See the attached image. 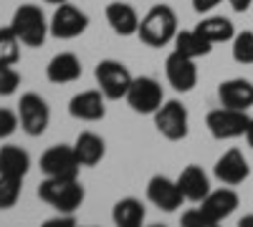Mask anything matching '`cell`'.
<instances>
[{
	"label": "cell",
	"instance_id": "cell-25",
	"mask_svg": "<svg viewBox=\"0 0 253 227\" xmlns=\"http://www.w3.org/2000/svg\"><path fill=\"white\" fill-rule=\"evenodd\" d=\"M20 46L23 43L10 26L0 28V66H15L20 61Z\"/></svg>",
	"mask_w": 253,
	"mask_h": 227
},
{
	"label": "cell",
	"instance_id": "cell-28",
	"mask_svg": "<svg viewBox=\"0 0 253 227\" xmlns=\"http://www.w3.org/2000/svg\"><path fill=\"white\" fill-rule=\"evenodd\" d=\"M20 86V73L13 66H0V96H10Z\"/></svg>",
	"mask_w": 253,
	"mask_h": 227
},
{
	"label": "cell",
	"instance_id": "cell-14",
	"mask_svg": "<svg viewBox=\"0 0 253 227\" xmlns=\"http://www.w3.org/2000/svg\"><path fill=\"white\" fill-rule=\"evenodd\" d=\"M107 96H104L99 89L91 91H81L69 101V114L79 121H101L107 116Z\"/></svg>",
	"mask_w": 253,
	"mask_h": 227
},
{
	"label": "cell",
	"instance_id": "cell-20",
	"mask_svg": "<svg viewBox=\"0 0 253 227\" xmlns=\"http://www.w3.org/2000/svg\"><path fill=\"white\" fill-rule=\"evenodd\" d=\"M74 152L81 162V167H96L104 159V154H107V144L94 131H81L74 141Z\"/></svg>",
	"mask_w": 253,
	"mask_h": 227
},
{
	"label": "cell",
	"instance_id": "cell-19",
	"mask_svg": "<svg viewBox=\"0 0 253 227\" xmlns=\"http://www.w3.org/2000/svg\"><path fill=\"white\" fill-rule=\"evenodd\" d=\"M177 184H180V190L185 195L187 202H203L210 192V179L208 174L203 172V167H198V164H190V167H185L177 177Z\"/></svg>",
	"mask_w": 253,
	"mask_h": 227
},
{
	"label": "cell",
	"instance_id": "cell-31",
	"mask_svg": "<svg viewBox=\"0 0 253 227\" xmlns=\"http://www.w3.org/2000/svg\"><path fill=\"white\" fill-rule=\"evenodd\" d=\"M223 3V0H193V8L195 13H208V10H213Z\"/></svg>",
	"mask_w": 253,
	"mask_h": 227
},
{
	"label": "cell",
	"instance_id": "cell-35",
	"mask_svg": "<svg viewBox=\"0 0 253 227\" xmlns=\"http://www.w3.org/2000/svg\"><path fill=\"white\" fill-rule=\"evenodd\" d=\"M48 5H63V3H71V0H46Z\"/></svg>",
	"mask_w": 253,
	"mask_h": 227
},
{
	"label": "cell",
	"instance_id": "cell-3",
	"mask_svg": "<svg viewBox=\"0 0 253 227\" xmlns=\"http://www.w3.org/2000/svg\"><path fill=\"white\" fill-rule=\"evenodd\" d=\"M10 28L15 31V35L20 38L23 46L38 48V46H43L46 35L51 33V20H46V13L41 10V5L23 3V5H18V10L13 13Z\"/></svg>",
	"mask_w": 253,
	"mask_h": 227
},
{
	"label": "cell",
	"instance_id": "cell-33",
	"mask_svg": "<svg viewBox=\"0 0 253 227\" xmlns=\"http://www.w3.org/2000/svg\"><path fill=\"white\" fill-rule=\"evenodd\" d=\"M246 141H248V147H253V116H251V124H248V131H246Z\"/></svg>",
	"mask_w": 253,
	"mask_h": 227
},
{
	"label": "cell",
	"instance_id": "cell-12",
	"mask_svg": "<svg viewBox=\"0 0 253 227\" xmlns=\"http://www.w3.org/2000/svg\"><path fill=\"white\" fill-rule=\"evenodd\" d=\"M165 76L170 81V86L180 94L193 91L198 84V66H195V58H190L180 51H172L165 61Z\"/></svg>",
	"mask_w": 253,
	"mask_h": 227
},
{
	"label": "cell",
	"instance_id": "cell-17",
	"mask_svg": "<svg viewBox=\"0 0 253 227\" xmlns=\"http://www.w3.org/2000/svg\"><path fill=\"white\" fill-rule=\"evenodd\" d=\"M46 78L51 81V84H74V81L81 78V61L76 53L71 51H61L56 53L48 66H46Z\"/></svg>",
	"mask_w": 253,
	"mask_h": 227
},
{
	"label": "cell",
	"instance_id": "cell-18",
	"mask_svg": "<svg viewBox=\"0 0 253 227\" xmlns=\"http://www.w3.org/2000/svg\"><path fill=\"white\" fill-rule=\"evenodd\" d=\"M139 15L129 3H109L107 5V23L112 26V31L122 38L137 35L139 31Z\"/></svg>",
	"mask_w": 253,
	"mask_h": 227
},
{
	"label": "cell",
	"instance_id": "cell-7",
	"mask_svg": "<svg viewBox=\"0 0 253 227\" xmlns=\"http://www.w3.org/2000/svg\"><path fill=\"white\" fill-rule=\"evenodd\" d=\"M18 119H20V129L28 136H41L51 124V109L46 98L33 91L23 94L18 101Z\"/></svg>",
	"mask_w": 253,
	"mask_h": 227
},
{
	"label": "cell",
	"instance_id": "cell-30",
	"mask_svg": "<svg viewBox=\"0 0 253 227\" xmlns=\"http://www.w3.org/2000/svg\"><path fill=\"white\" fill-rule=\"evenodd\" d=\"M180 222H182V225H187V227H213V222L208 220V215H205L200 207H193V210L182 212Z\"/></svg>",
	"mask_w": 253,
	"mask_h": 227
},
{
	"label": "cell",
	"instance_id": "cell-2",
	"mask_svg": "<svg viewBox=\"0 0 253 227\" xmlns=\"http://www.w3.org/2000/svg\"><path fill=\"white\" fill-rule=\"evenodd\" d=\"M38 197L58 212L74 215L81 207L86 192H84V184L79 182V177H46L38 184Z\"/></svg>",
	"mask_w": 253,
	"mask_h": 227
},
{
	"label": "cell",
	"instance_id": "cell-13",
	"mask_svg": "<svg viewBox=\"0 0 253 227\" xmlns=\"http://www.w3.org/2000/svg\"><path fill=\"white\" fill-rule=\"evenodd\" d=\"M238 204H241V197L236 190H230V187H223V190H210L208 197L203 202H198V207L208 215V220L218 225L223 222L225 217H230L236 210H238Z\"/></svg>",
	"mask_w": 253,
	"mask_h": 227
},
{
	"label": "cell",
	"instance_id": "cell-29",
	"mask_svg": "<svg viewBox=\"0 0 253 227\" xmlns=\"http://www.w3.org/2000/svg\"><path fill=\"white\" fill-rule=\"evenodd\" d=\"M20 127L18 111L10 109H0V139H8L10 134H15V129Z\"/></svg>",
	"mask_w": 253,
	"mask_h": 227
},
{
	"label": "cell",
	"instance_id": "cell-27",
	"mask_svg": "<svg viewBox=\"0 0 253 227\" xmlns=\"http://www.w3.org/2000/svg\"><path fill=\"white\" fill-rule=\"evenodd\" d=\"M20 190H23V179L0 174V210L15 207V202L20 199Z\"/></svg>",
	"mask_w": 253,
	"mask_h": 227
},
{
	"label": "cell",
	"instance_id": "cell-4",
	"mask_svg": "<svg viewBox=\"0 0 253 227\" xmlns=\"http://www.w3.org/2000/svg\"><path fill=\"white\" fill-rule=\"evenodd\" d=\"M94 78H96V86L99 91L107 96L109 101H119L126 96V91H129L134 76L129 73V68H126L122 61H114V58H104L96 64L94 68Z\"/></svg>",
	"mask_w": 253,
	"mask_h": 227
},
{
	"label": "cell",
	"instance_id": "cell-11",
	"mask_svg": "<svg viewBox=\"0 0 253 227\" xmlns=\"http://www.w3.org/2000/svg\"><path fill=\"white\" fill-rule=\"evenodd\" d=\"M86 28H89V15L84 10H79L71 3L56 5V13L51 18V35L53 38L71 40V38H79Z\"/></svg>",
	"mask_w": 253,
	"mask_h": 227
},
{
	"label": "cell",
	"instance_id": "cell-26",
	"mask_svg": "<svg viewBox=\"0 0 253 227\" xmlns=\"http://www.w3.org/2000/svg\"><path fill=\"white\" fill-rule=\"evenodd\" d=\"M233 58L241 66H251L253 64V31H241L233 35Z\"/></svg>",
	"mask_w": 253,
	"mask_h": 227
},
{
	"label": "cell",
	"instance_id": "cell-34",
	"mask_svg": "<svg viewBox=\"0 0 253 227\" xmlns=\"http://www.w3.org/2000/svg\"><path fill=\"white\" fill-rule=\"evenodd\" d=\"M248 225H253V215H246V217H241V227H248Z\"/></svg>",
	"mask_w": 253,
	"mask_h": 227
},
{
	"label": "cell",
	"instance_id": "cell-24",
	"mask_svg": "<svg viewBox=\"0 0 253 227\" xmlns=\"http://www.w3.org/2000/svg\"><path fill=\"white\" fill-rule=\"evenodd\" d=\"M195 28H198L213 46H215V43H228V40H233V35H236L233 23H230L228 18H223V15L205 18V20H200Z\"/></svg>",
	"mask_w": 253,
	"mask_h": 227
},
{
	"label": "cell",
	"instance_id": "cell-21",
	"mask_svg": "<svg viewBox=\"0 0 253 227\" xmlns=\"http://www.w3.org/2000/svg\"><path fill=\"white\" fill-rule=\"evenodd\" d=\"M31 172V157L26 149L8 144L0 147V174L3 177H15V179H26V174Z\"/></svg>",
	"mask_w": 253,
	"mask_h": 227
},
{
	"label": "cell",
	"instance_id": "cell-9",
	"mask_svg": "<svg viewBox=\"0 0 253 227\" xmlns=\"http://www.w3.org/2000/svg\"><path fill=\"white\" fill-rule=\"evenodd\" d=\"M81 162L69 144H56L41 154V172L46 177H79Z\"/></svg>",
	"mask_w": 253,
	"mask_h": 227
},
{
	"label": "cell",
	"instance_id": "cell-10",
	"mask_svg": "<svg viewBox=\"0 0 253 227\" xmlns=\"http://www.w3.org/2000/svg\"><path fill=\"white\" fill-rule=\"evenodd\" d=\"M147 199L162 212H175L182 207V202H187L177 179H170L165 174H155L147 182Z\"/></svg>",
	"mask_w": 253,
	"mask_h": 227
},
{
	"label": "cell",
	"instance_id": "cell-22",
	"mask_svg": "<svg viewBox=\"0 0 253 227\" xmlns=\"http://www.w3.org/2000/svg\"><path fill=\"white\" fill-rule=\"evenodd\" d=\"M175 51L190 56V58H200V56H208L213 51V43L198 31V28H190V31H177L175 35Z\"/></svg>",
	"mask_w": 253,
	"mask_h": 227
},
{
	"label": "cell",
	"instance_id": "cell-32",
	"mask_svg": "<svg viewBox=\"0 0 253 227\" xmlns=\"http://www.w3.org/2000/svg\"><path fill=\"white\" fill-rule=\"evenodd\" d=\"M228 5L233 8L236 13H246V10L253 5V0H228Z\"/></svg>",
	"mask_w": 253,
	"mask_h": 227
},
{
	"label": "cell",
	"instance_id": "cell-6",
	"mask_svg": "<svg viewBox=\"0 0 253 227\" xmlns=\"http://www.w3.org/2000/svg\"><path fill=\"white\" fill-rule=\"evenodd\" d=\"M155 116V127L167 141H182L190 134V114L185 109L182 101L170 98L152 114Z\"/></svg>",
	"mask_w": 253,
	"mask_h": 227
},
{
	"label": "cell",
	"instance_id": "cell-16",
	"mask_svg": "<svg viewBox=\"0 0 253 227\" xmlns=\"http://www.w3.org/2000/svg\"><path fill=\"white\" fill-rule=\"evenodd\" d=\"M218 98L220 106L248 111L253 106V84L248 78H228L218 86Z\"/></svg>",
	"mask_w": 253,
	"mask_h": 227
},
{
	"label": "cell",
	"instance_id": "cell-8",
	"mask_svg": "<svg viewBox=\"0 0 253 227\" xmlns=\"http://www.w3.org/2000/svg\"><path fill=\"white\" fill-rule=\"evenodd\" d=\"M124 98H126V104L132 106V111H137V114H155L165 104L162 86L152 76H137Z\"/></svg>",
	"mask_w": 253,
	"mask_h": 227
},
{
	"label": "cell",
	"instance_id": "cell-15",
	"mask_svg": "<svg viewBox=\"0 0 253 227\" xmlns=\"http://www.w3.org/2000/svg\"><path fill=\"white\" fill-rule=\"evenodd\" d=\"M215 177L228 184V187H236V184H243L251 174V167H248V159L243 157L241 149H228L213 167Z\"/></svg>",
	"mask_w": 253,
	"mask_h": 227
},
{
	"label": "cell",
	"instance_id": "cell-23",
	"mask_svg": "<svg viewBox=\"0 0 253 227\" xmlns=\"http://www.w3.org/2000/svg\"><path fill=\"white\" fill-rule=\"evenodd\" d=\"M112 220L117 227H139L144 222V204L134 197H124L114 204Z\"/></svg>",
	"mask_w": 253,
	"mask_h": 227
},
{
	"label": "cell",
	"instance_id": "cell-1",
	"mask_svg": "<svg viewBox=\"0 0 253 227\" xmlns=\"http://www.w3.org/2000/svg\"><path fill=\"white\" fill-rule=\"evenodd\" d=\"M177 35V13L170 5H152L139 20L137 38L150 48H162L167 43H172Z\"/></svg>",
	"mask_w": 253,
	"mask_h": 227
},
{
	"label": "cell",
	"instance_id": "cell-5",
	"mask_svg": "<svg viewBox=\"0 0 253 227\" xmlns=\"http://www.w3.org/2000/svg\"><path fill=\"white\" fill-rule=\"evenodd\" d=\"M248 124H251L248 111H241V109H228V106L213 109V111H210V114L205 116V127H208L210 136L218 139V141H228V139L246 136Z\"/></svg>",
	"mask_w": 253,
	"mask_h": 227
}]
</instances>
